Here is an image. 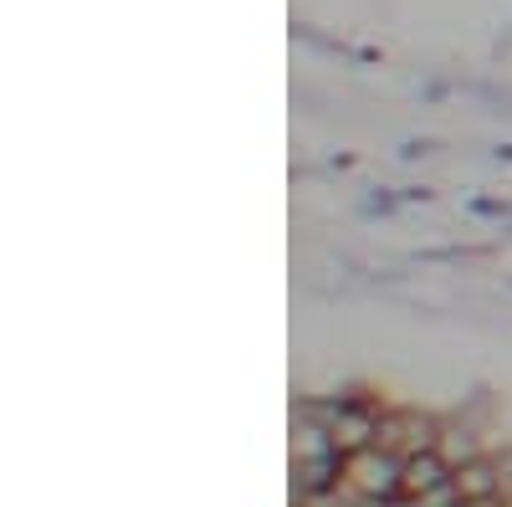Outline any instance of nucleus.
Returning a JSON list of instances; mask_svg holds the SVG:
<instances>
[{
  "label": "nucleus",
  "instance_id": "obj_1",
  "mask_svg": "<svg viewBox=\"0 0 512 507\" xmlns=\"http://www.w3.org/2000/svg\"><path fill=\"white\" fill-rule=\"evenodd\" d=\"M456 487H461V492H477V497H482V492H492V477H487L482 467H472V472H456Z\"/></svg>",
  "mask_w": 512,
  "mask_h": 507
}]
</instances>
